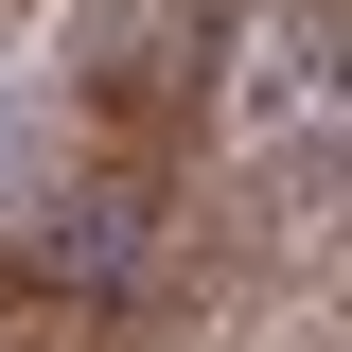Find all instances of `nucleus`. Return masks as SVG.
Returning <instances> with one entry per match:
<instances>
[{
    "label": "nucleus",
    "mask_w": 352,
    "mask_h": 352,
    "mask_svg": "<svg viewBox=\"0 0 352 352\" xmlns=\"http://www.w3.org/2000/svg\"><path fill=\"white\" fill-rule=\"evenodd\" d=\"M212 88H229V0H88L71 18V124L106 159H194L212 141Z\"/></svg>",
    "instance_id": "f257e3e1"
}]
</instances>
